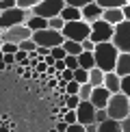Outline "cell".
Segmentation results:
<instances>
[{
	"label": "cell",
	"mask_w": 130,
	"mask_h": 132,
	"mask_svg": "<svg viewBox=\"0 0 130 132\" xmlns=\"http://www.w3.org/2000/svg\"><path fill=\"white\" fill-rule=\"evenodd\" d=\"M93 63H95V69H100V71H113L115 69V61H117V48L113 46L111 41H106V43H95V48H93Z\"/></svg>",
	"instance_id": "obj_1"
},
{
	"label": "cell",
	"mask_w": 130,
	"mask_h": 132,
	"mask_svg": "<svg viewBox=\"0 0 130 132\" xmlns=\"http://www.w3.org/2000/svg\"><path fill=\"white\" fill-rule=\"evenodd\" d=\"M106 115L108 119H115V121H121V119L130 117V100L124 93H113L108 97V104H106Z\"/></svg>",
	"instance_id": "obj_2"
},
{
	"label": "cell",
	"mask_w": 130,
	"mask_h": 132,
	"mask_svg": "<svg viewBox=\"0 0 130 132\" xmlns=\"http://www.w3.org/2000/svg\"><path fill=\"white\" fill-rule=\"evenodd\" d=\"M89 32H91V24H87L85 20H76V22H65V26L61 28L63 39L69 41H85L89 39Z\"/></svg>",
	"instance_id": "obj_3"
},
{
	"label": "cell",
	"mask_w": 130,
	"mask_h": 132,
	"mask_svg": "<svg viewBox=\"0 0 130 132\" xmlns=\"http://www.w3.org/2000/svg\"><path fill=\"white\" fill-rule=\"evenodd\" d=\"M111 43L117 48V52L130 54V20H124V22H119L117 26H113Z\"/></svg>",
	"instance_id": "obj_4"
},
{
	"label": "cell",
	"mask_w": 130,
	"mask_h": 132,
	"mask_svg": "<svg viewBox=\"0 0 130 132\" xmlns=\"http://www.w3.org/2000/svg\"><path fill=\"white\" fill-rule=\"evenodd\" d=\"M30 39L35 41L37 48H48V50H50V48L61 46V43L65 41L61 32H59V30H52V28H43V30L30 32Z\"/></svg>",
	"instance_id": "obj_5"
},
{
	"label": "cell",
	"mask_w": 130,
	"mask_h": 132,
	"mask_svg": "<svg viewBox=\"0 0 130 132\" xmlns=\"http://www.w3.org/2000/svg\"><path fill=\"white\" fill-rule=\"evenodd\" d=\"M30 15H32L30 11H24V9H18V7L0 11V30H7V28H13V26L24 24Z\"/></svg>",
	"instance_id": "obj_6"
},
{
	"label": "cell",
	"mask_w": 130,
	"mask_h": 132,
	"mask_svg": "<svg viewBox=\"0 0 130 132\" xmlns=\"http://www.w3.org/2000/svg\"><path fill=\"white\" fill-rule=\"evenodd\" d=\"M65 2L63 0H41L37 7L30 9L32 15H37V18H43V20H50V18H56L59 13L63 11Z\"/></svg>",
	"instance_id": "obj_7"
},
{
	"label": "cell",
	"mask_w": 130,
	"mask_h": 132,
	"mask_svg": "<svg viewBox=\"0 0 130 132\" xmlns=\"http://www.w3.org/2000/svg\"><path fill=\"white\" fill-rule=\"evenodd\" d=\"M111 37H113V26H111V24H106L104 20L91 22L89 39L93 41V43H106V41H111Z\"/></svg>",
	"instance_id": "obj_8"
},
{
	"label": "cell",
	"mask_w": 130,
	"mask_h": 132,
	"mask_svg": "<svg viewBox=\"0 0 130 132\" xmlns=\"http://www.w3.org/2000/svg\"><path fill=\"white\" fill-rule=\"evenodd\" d=\"M24 39H30V30L26 28L24 24L13 26V28H7V30L0 32V41L2 43H13V46H18V43H22Z\"/></svg>",
	"instance_id": "obj_9"
},
{
	"label": "cell",
	"mask_w": 130,
	"mask_h": 132,
	"mask_svg": "<svg viewBox=\"0 0 130 132\" xmlns=\"http://www.w3.org/2000/svg\"><path fill=\"white\" fill-rule=\"evenodd\" d=\"M93 117H95V108L91 106V102H80L78 106H76V121H78L80 126L95 123Z\"/></svg>",
	"instance_id": "obj_10"
},
{
	"label": "cell",
	"mask_w": 130,
	"mask_h": 132,
	"mask_svg": "<svg viewBox=\"0 0 130 132\" xmlns=\"http://www.w3.org/2000/svg\"><path fill=\"white\" fill-rule=\"evenodd\" d=\"M108 97H111V93H108L104 87H95V89H91L89 102H91V106H93L95 111H104L106 104H108Z\"/></svg>",
	"instance_id": "obj_11"
},
{
	"label": "cell",
	"mask_w": 130,
	"mask_h": 132,
	"mask_svg": "<svg viewBox=\"0 0 130 132\" xmlns=\"http://www.w3.org/2000/svg\"><path fill=\"white\" fill-rule=\"evenodd\" d=\"M80 18H83L87 24H91V22H95V20H100V18H102V7H98L95 2L87 4V7L80 9Z\"/></svg>",
	"instance_id": "obj_12"
},
{
	"label": "cell",
	"mask_w": 130,
	"mask_h": 132,
	"mask_svg": "<svg viewBox=\"0 0 130 132\" xmlns=\"http://www.w3.org/2000/svg\"><path fill=\"white\" fill-rule=\"evenodd\" d=\"M113 71H115L119 78L128 76V74H130V54L119 52V54H117V61H115V69H113Z\"/></svg>",
	"instance_id": "obj_13"
},
{
	"label": "cell",
	"mask_w": 130,
	"mask_h": 132,
	"mask_svg": "<svg viewBox=\"0 0 130 132\" xmlns=\"http://www.w3.org/2000/svg\"><path fill=\"white\" fill-rule=\"evenodd\" d=\"M100 20H104L106 24H111V26H117L119 22H124V13H121V9H102V18Z\"/></svg>",
	"instance_id": "obj_14"
},
{
	"label": "cell",
	"mask_w": 130,
	"mask_h": 132,
	"mask_svg": "<svg viewBox=\"0 0 130 132\" xmlns=\"http://www.w3.org/2000/svg\"><path fill=\"white\" fill-rule=\"evenodd\" d=\"M102 87L111 93H119V76L115 74V71H106L104 74V80H102Z\"/></svg>",
	"instance_id": "obj_15"
},
{
	"label": "cell",
	"mask_w": 130,
	"mask_h": 132,
	"mask_svg": "<svg viewBox=\"0 0 130 132\" xmlns=\"http://www.w3.org/2000/svg\"><path fill=\"white\" fill-rule=\"evenodd\" d=\"M24 26H26L30 32H35V30H43V28H48V20L37 18V15H30V18L24 22Z\"/></svg>",
	"instance_id": "obj_16"
},
{
	"label": "cell",
	"mask_w": 130,
	"mask_h": 132,
	"mask_svg": "<svg viewBox=\"0 0 130 132\" xmlns=\"http://www.w3.org/2000/svg\"><path fill=\"white\" fill-rule=\"evenodd\" d=\"M59 18H61L63 22H76V20H83V18H80V9H76V7H67V4H65L63 11L59 13Z\"/></svg>",
	"instance_id": "obj_17"
},
{
	"label": "cell",
	"mask_w": 130,
	"mask_h": 132,
	"mask_svg": "<svg viewBox=\"0 0 130 132\" xmlns=\"http://www.w3.org/2000/svg\"><path fill=\"white\" fill-rule=\"evenodd\" d=\"M76 61H78V67L85 69V71H89V69L95 67V63H93V54H91V52H80L78 56H76Z\"/></svg>",
	"instance_id": "obj_18"
},
{
	"label": "cell",
	"mask_w": 130,
	"mask_h": 132,
	"mask_svg": "<svg viewBox=\"0 0 130 132\" xmlns=\"http://www.w3.org/2000/svg\"><path fill=\"white\" fill-rule=\"evenodd\" d=\"M61 48L65 50V54H69V56H78V54L83 52V48H80L78 41H69V39H65L61 43Z\"/></svg>",
	"instance_id": "obj_19"
},
{
	"label": "cell",
	"mask_w": 130,
	"mask_h": 132,
	"mask_svg": "<svg viewBox=\"0 0 130 132\" xmlns=\"http://www.w3.org/2000/svg\"><path fill=\"white\" fill-rule=\"evenodd\" d=\"M98 132H121V128H119V121H115V119H106V121L98 123Z\"/></svg>",
	"instance_id": "obj_20"
},
{
	"label": "cell",
	"mask_w": 130,
	"mask_h": 132,
	"mask_svg": "<svg viewBox=\"0 0 130 132\" xmlns=\"http://www.w3.org/2000/svg\"><path fill=\"white\" fill-rule=\"evenodd\" d=\"M102 80H104V71H100L95 67L89 69V80H87V82H89L93 89H95V87H102Z\"/></svg>",
	"instance_id": "obj_21"
},
{
	"label": "cell",
	"mask_w": 130,
	"mask_h": 132,
	"mask_svg": "<svg viewBox=\"0 0 130 132\" xmlns=\"http://www.w3.org/2000/svg\"><path fill=\"white\" fill-rule=\"evenodd\" d=\"M126 2L128 0H95V4L102 9H121Z\"/></svg>",
	"instance_id": "obj_22"
},
{
	"label": "cell",
	"mask_w": 130,
	"mask_h": 132,
	"mask_svg": "<svg viewBox=\"0 0 130 132\" xmlns=\"http://www.w3.org/2000/svg\"><path fill=\"white\" fill-rule=\"evenodd\" d=\"M91 89H93V87H91L89 82L80 85V87H78V93H76V95H78V100H80V102H89V97H91Z\"/></svg>",
	"instance_id": "obj_23"
},
{
	"label": "cell",
	"mask_w": 130,
	"mask_h": 132,
	"mask_svg": "<svg viewBox=\"0 0 130 132\" xmlns=\"http://www.w3.org/2000/svg\"><path fill=\"white\" fill-rule=\"evenodd\" d=\"M119 93H124L130 100V74L124 76V78H119Z\"/></svg>",
	"instance_id": "obj_24"
},
{
	"label": "cell",
	"mask_w": 130,
	"mask_h": 132,
	"mask_svg": "<svg viewBox=\"0 0 130 132\" xmlns=\"http://www.w3.org/2000/svg\"><path fill=\"white\" fill-rule=\"evenodd\" d=\"M63 104H65L67 111H76V106L80 104V100H78V95H65L63 97Z\"/></svg>",
	"instance_id": "obj_25"
},
{
	"label": "cell",
	"mask_w": 130,
	"mask_h": 132,
	"mask_svg": "<svg viewBox=\"0 0 130 132\" xmlns=\"http://www.w3.org/2000/svg\"><path fill=\"white\" fill-rule=\"evenodd\" d=\"M18 50L26 52V54H30V52H35V50H37V46H35V41H32V39H24L22 43H18Z\"/></svg>",
	"instance_id": "obj_26"
},
{
	"label": "cell",
	"mask_w": 130,
	"mask_h": 132,
	"mask_svg": "<svg viewBox=\"0 0 130 132\" xmlns=\"http://www.w3.org/2000/svg\"><path fill=\"white\" fill-rule=\"evenodd\" d=\"M41 0H15V7L18 9H24V11H30L32 7H37Z\"/></svg>",
	"instance_id": "obj_27"
},
{
	"label": "cell",
	"mask_w": 130,
	"mask_h": 132,
	"mask_svg": "<svg viewBox=\"0 0 130 132\" xmlns=\"http://www.w3.org/2000/svg\"><path fill=\"white\" fill-rule=\"evenodd\" d=\"M74 80L78 82V85H85V82L89 80V71H85V69L76 67V69H74Z\"/></svg>",
	"instance_id": "obj_28"
},
{
	"label": "cell",
	"mask_w": 130,
	"mask_h": 132,
	"mask_svg": "<svg viewBox=\"0 0 130 132\" xmlns=\"http://www.w3.org/2000/svg\"><path fill=\"white\" fill-rule=\"evenodd\" d=\"M63 26H65V22L59 18V15H56V18H50V20H48V28H52V30H59V32H61Z\"/></svg>",
	"instance_id": "obj_29"
},
{
	"label": "cell",
	"mask_w": 130,
	"mask_h": 132,
	"mask_svg": "<svg viewBox=\"0 0 130 132\" xmlns=\"http://www.w3.org/2000/svg\"><path fill=\"white\" fill-rule=\"evenodd\" d=\"M67 7H76V9H83L87 7V4H91V2H95V0H63Z\"/></svg>",
	"instance_id": "obj_30"
},
{
	"label": "cell",
	"mask_w": 130,
	"mask_h": 132,
	"mask_svg": "<svg viewBox=\"0 0 130 132\" xmlns=\"http://www.w3.org/2000/svg\"><path fill=\"white\" fill-rule=\"evenodd\" d=\"M50 56L54 59V61H63L67 54H65V50H63L61 46H56V48H50Z\"/></svg>",
	"instance_id": "obj_31"
},
{
	"label": "cell",
	"mask_w": 130,
	"mask_h": 132,
	"mask_svg": "<svg viewBox=\"0 0 130 132\" xmlns=\"http://www.w3.org/2000/svg\"><path fill=\"white\" fill-rule=\"evenodd\" d=\"M78 82L76 80H69L67 85H65V95H76V93H78Z\"/></svg>",
	"instance_id": "obj_32"
},
{
	"label": "cell",
	"mask_w": 130,
	"mask_h": 132,
	"mask_svg": "<svg viewBox=\"0 0 130 132\" xmlns=\"http://www.w3.org/2000/svg\"><path fill=\"white\" fill-rule=\"evenodd\" d=\"M61 119H63V121L67 123V126H72V123H78V121H76V111H65Z\"/></svg>",
	"instance_id": "obj_33"
},
{
	"label": "cell",
	"mask_w": 130,
	"mask_h": 132,
	"mask_svg": "<svg viewBox=\"0 0 130 132\" xmlns=\"http://www.w3.org/2000/svg\"><path fill=\"white\" fill-rule=\"evenodd\" d=\"M63 63H65V69H72V71L78 67V61H76V56H69V54L63 59Z\"/></svg>",
	"instance_id": "obj_34"
},
{
	"label": "cell",
	"mask_w": 130,
	"mask_h": 132,
	"mask_svg": "<svg viewBox=\"0 0 130 132\" xmlns=\"http://www.w3.org/2000/svg\"><path fill=\"white\" fill-rule=\"evenodd\" d=\"M0 52H2V54H15V52H18V46H13V43H2Z\"/></svg>",
	"instance_id": "obj_35"
},
{
	"label": "cell",
	"mask_w": 130,
	"mask_h": 132,
	"mask_svg": "<svg viewBox=\"0 0 130 132\" xmlns=\"http://www.w3.org/2000/svg\"><path fill=\"white\" fill-rule=\"evenodd\" d=\"M59 80H63V82L74 80V71H72V69H63L61 74H59Z\"/></svg>",
	"instance_id": "obj_36"
},
{
	"label": "cell",
	"mask_w": 130,
	"mask_h": 132,
	"mask_svg": "<svg viewBox=\"0 0 130 132\" xmlns=\"http://www.w3.org/2000/svg\"><path fill=\"white\" fill-rule=\"evenodd\" d=\"M80 48H83V52H93L95 43L91 41V39H85V41H80Z\"/></svg>",
	"instance_id": "obj_37"
},
{
	"label": "cell",
	"mask_w": 130,
	"mask_h": 132,
	"mask_svg": "<svg viewBox=\"0 0 130 132\" xmlns=\"http://www.w3.org/2000/svg\"><path fill=\"white\" fill-rule=\"evenodd\" d=\"M106 119H108L106 111H95V117H93V121H95V123H102V121H106Z\"/></svg>",
	"instance_id": "obj_38"
},
{
	"label": "cell",
	"mask_w": 130,
	"mask_h": 132,
	"mask_svg": "<svg viewBox=\"0 0 130 132\" xmlns=\"http://www.w3.org/2000/svg\"><path fill=\"white\" fill-rule=\"evenodd\" d=\"M15 7V0H2L0 2V11H7V9H13Z\"/></svg>",
	"instance_id": "obj_39"
},
{
	"label": "cell",
	"mask_w": 130,
	"mask_h": 132,
	"mask_svg": "<svg viewBox=\"0 0 130 132\" xmlns=\"http://www.w3.org/2000/svg\"><path fill=\"white\" fill-rule=\"evenodd\" d=\"M65 132H85V126H80V123H72V126H67V130Z\"/></svg>",
	"instance_id": "obj_40"
},
{
	"label": "cell",
	"mask_w": 130,
	"mask_h": 132,
	"mask_svg": "<svg viewBox=\"0 0 130 132\" xmlns=\"http://www.w3.org/2000/svg\"><path fill=\"white\" fill-rule=\"evenodd\" d=\"M119 128H121V132H130V117L121 119V121H119Z\"/></svg>",
	"instance_id": "obj_41"
},
{
	"label": "cell",
	"mask_w": 130,
	"mask_h": 132,
	"mask_svg": "<svg viewBox=\"0 0 130 132\" xmlns=\"http://www.w3.org/2000/svg\"><path fill=\"white\" fill-rule=\"evenodd\" d=\"M121 13H124V20H130V0L121 7Z\"/></svg>",
	"instance_id": "obj_42"
},
{
	"label": "cell",
	"mask_w": 130,
	"mask_h": 132,
	"mask_svg": "<svg viewBox=\"0 0 130 132\" xmlns=\"http://www.w3.org/2000/svg\"><path fill=\"white\" fill-rule=\"evenodd\" d=\"M54 130H56V132H65V130H67V123H65L63 119H61V121L56 123V128H54Z\"/></svg>",
	"instance_id": "obj_43"
},
{
	"label": "cell",
	"mask_w": 130,
	"mask_h": 132,
	"mask_svg": "<svg viewBox=\"0 0 130 132\" xmlns=\"http://www.w3.org/2000/svg\"><path fill=\"white\" fill-rule=\"evenodd\" d=\"M85 132H98V123H89V126H85Z\"/></svg>",
	"instance_id": "obj_44"
},
{
	"label": "cell",
	"mask_w": 130,
	"mask_h": 132,
	"mask_svg": "<svg viewBox=\"0 0 130 132\" xmlns=\"http://www.w3.org/2000/svg\"><path fill=\"white\" fill-rule=\"evenodd\" d=\"M2 59H4V54H2V52H0V61H2Z\"/></svg>",
	"instance_id": "obj_45"
},
{
	"label": "cell",
	"mask_w": 130,
	"mask_h": 132,
	"mask_svg": "<svg viewBox=\"0 0 130 132\" xmlns=\"http://www.w3.org/2000/svg\"><path fill=\"white\" fill-rule=\"evenodd\" d=\"M0 48H2V41H0Z\"/></svg>",
	"instance_id": "obj_46"
},
{
	"label": "cell",
	"mask_w": 130,
	"mask_h": 132,
	"mask_svg": "<svg viewBox=\"0 0 130 132\" xmlns=\"http://www.w3.org/2000/svg\"><path fill=\"white\" fill-rule=\"evenodd\" d=\"M0 123H2V121H0Z\"/></svg>",
	"instance_id": "obj_47"
},
{
	"label": "cell",
	"mask_w": 130,
	"mask_h": 132,
	"mask_svg": "<svg viewBox=\"0 0 130 132\" xmlns=\"http://www.w3.org/2000/svg\"><path fill=\"white\" fill-rule=\"evenodd\" d=\"M0 32H2V30H0Z\"/></svg>",
	"instance_id": "obj_48"
}]
</instances>
